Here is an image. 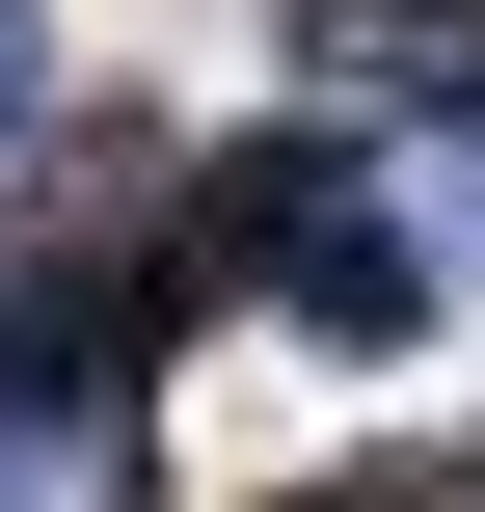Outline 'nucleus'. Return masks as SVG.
I'll return each instance as SVG.
<instances>
[{
	"mask_svg": "<svg viewBox=\"0 0 485 512\" xmlns=\"http://www.w3.org/2000/svg\"><path fill=\"white\" fill-rule=\"evenodd\" d=\"M243 270H270V297H297L324 351H405V324L459 297V243H405V216H378L351 162H270V189H243Z\"/></svg>",
	"mask_w": 485,
	"mask_h": 512,
	"instance_id": "1",
	"label": "nucleus"
},
{
	"mask_svg": "<svg viewBox=\"0 0 485 512\" xmlns=\"http://www.w3.org/2000/svg\"><path fill=\"white\" fill-rule=\"evenodd\" d=\"M135 324H162V270H0V432H108Z\"/></svg>",
	"mask_w": 485,
	"mask_h": 512,
	"instance_id": "2",
	"label": "nucleus"
},
{
	"mask_svg": "<svg viewBox=\"0 0 485 512\" xmlns=\"http://www.w3.org/2000/svg\"><path fill=\"white\" fill-rule=\"evenodd\" d=\"M27 108H54V27H27V0H0V135H27Z\"/></svg>",
	"mask_w": 485,
	"mask_h": 512,
	"instance_id": "3",
	"label": "nucleus"
},
{
	"mask_svg": "<svg viewBox=\"0 0 485 512\" xmlns=\"http://www.w3.org/2000/svg\"><path fill=\"white\" fill-rule=\"evenodd\" d=\"M351 512H485V459H405V486H351Z\"/></svg>",
	"mask_w": 485,
	"mask_h": 512,
	"instance_id": "4",
	"label": "nucleus"
},
{
	"mask_svg": "<svg viewBox=\"0 0 485 512\" xmlns=\"http://www.w3.org/2000/svg\"><path fill=\"white\" fill-rule=\"evenodd\" d=\"M459 270H485V216H459Z\"/></svg>",
	"mask_w": 485,
	"mask_h": 512,
	"instance_id": "5",
	"label": "nucleus"
}]
</instances>
